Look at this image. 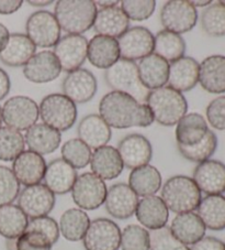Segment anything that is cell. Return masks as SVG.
Wrapping results in <instances>:
<instances>
[{"mask_svg": "<svg viewBox=\"0 0 225 250\" xmlns=\"http://www.w3.org/2000/svg\"><path fill=\"white\" fill-rule=\"evenodd\" d=\"M206 120L216 130H225V96L213 99L206 107Z\"/></svg>", "mask_w": 225, "mask_h": 250, "instance_id": "cell-49", "label": "cell"}, {"mask_svg": "<svg viewBox=\"0 0 225 250\" xmlns=\"http://www.w3.org/2000/svg\"><path fill=\"white\" fill-rule=\"evenodd\" d=\"M25 31L34 45L44 49L55 46L62 38V29L57 20L54 14L47 10L33 12L25 23Z\"/></svg>", "mask_w": 225, "mask_h": 250, "instance_id": "cell-9", "label": "cell"}, {"mask_svg": "<svg viewBox=\"0 0 225 250\" xmlns=\"http://www.w3.org/2000/svg\"><path fill=\"white\" fill-rule=\"evenodd\" d=\"M206 228L213 231L225 229V197L223 195H206L197 208Z\"/></svg>", "mask_w": 225, "mask_h": 250, "instance_id": "cell-35", "label": "cell"}, {"mask_svg": "<svg viewBox=\"0 0 225 250\" xmlns=\"http://www.w3.org/2000/svg\"><path fill=\"white\" fill-rule=\"evenodd\" d=\"M53 0H29L28 3L31 5L32 7H37V8H43V7H47L53 3Z\"/></svg>", "mask_w": 225, "mask_h": 250, "instance_id": "cell-55", "label": "cell"}, {"mask_svg": "<svg viewBox=\"0 0 225 250\" xmlns=\"http://www.w3.org/2000/svg\"><path fill=\"white\" fill-rule=\"evenodd\" d=\"M90 225V218L85 210L69 208L62 214L59 219V231L68 241H80Z\"/></svg>", "mask_w": 225, "mask_h": 250, "instance_id": "cell-37", "label": "cell"}, {"mask_svg": "<svg viewBox=\"0 0 225 250\" xmlns=\"http://www.w3.org/2000/svg\"><path fill=\"white\" fill-rule=\"evenodd\" d=\"M53 244L42 232L25 230L16 241V250H52Z\"/></svg>", "mask_w": 225, "mask_h": 250, "instance_id": "cell-47", "label": "cell"}, {"mask_svg": "<svg viewBox=\"0 0 225 250\" xmlns=\"http://www.w3.org/2000/svg\"><path fill=\"white\" fill-rule=\"evenodd\" d=\"M22 5V0H0V15L8 16L15 14Z\"/></svg>", "mask_w": 225, "mask_h": 250, "instance_id": "cell-51", "label": "cell"}, {"mask_svg": "<svg viewBox=\"0 0 225 250\" xmlns=\"http://www.w3.org/2000/svg\"><path fill=\"white\" fill-rule=\"evenodd\" d=\"M27 230H33L42 232L47 238L51 240V243L55 245L57 243L60 236L58 223L54 218L50 216H43L38 218H32L29 221Z\"/></svg>", "mask_w": 225, "mask_h": 250, "instance_id": "cell-48", "label": "cell"}, {"mask_svg": "<svg viewBox=\"0 0 225 250\" xmlns=\"http://www.w3.org/2000/svg\"><path fill=\"white\" fill-rule=\"evenodd\" d=\"M190 2H191L196 8L197 7H207L212 3L211 0H206V1H202V0H191Z\"/></svg>", "mask_w": 225, "mask_h": 250, "instance_id": "cell-56", "label": "cell"}, {"mask_svg": "<svg viewBox=\"0 0 225 250\" xmlns=\"http://www.w3.org/2000/svg\"><path fill=\"white\" fill-rule=\"evenodd\" d=\"M221 3H222V5L225 7V0H221V1H220Z\"/></svg>", "mask_w": 225, "mask_h": 250, "instance_id": "cell-58", "label": "cell"}, {"mask_svg": "<svg viewBox=\"0 0 225 250\" xmlns=\"http://www.w3.org/2000/svg\"><path fill=\"white\" fill-rule=\"evenodd\" d=\"M2 122L7 127L18 131H27L37 124L38 116V106L32 98L28 96H14L3 104Z\"/></svg>", "mask_w": 225, "mask_h": 250, "instance_id": "cell-10", "label": "cell"}, {"mask_svg": "<svg viewBox=\"0 0 225 250\" xmlns=\"http://www.w3.org/2000/svg\"><path fill=\"white\" fill-rule=\"evenodd\" d=\"M150 250H190L171 234L169 227L150 232Z\"/></svg>", "mask_w": 225, "mask_h": 250, "instance_id": "cell-46", "label": "cell"}, {"mask_svg": "<svg viewBox=\"0 0 225 250\" xmlns=\"http://www.w3.org/2000/svg\"><path fill=\"white\" fill-rule=\"evenodd\" d=\"M190 250H225V244L216 237L205 236L193 244Z\"/></svg>", "mask_w": 225, "mask_h": 250, "instance_id": "cell-50", "label": "cell"}, {"mask_svg": "<svg viewBox=\"0 0 225 250\" xmlns=\"http://www.w3.org/2000/svg\"><path fill=\"white\" fill-rule=\"evenodd\" d=\"M145 104L150 107L155 122L165 127L175 126L188 111L184 94L169 86L150 90Z\"/></svg>", "mask_w": 225, "mask_h": 250, "instance_id": "cell-2", "label": "cell"}, {"mask_svg": "<svg viewBox=\"0 0 225 250\" xmlns=\"http://www.w3.org/2000/svg\"><path fill=\"white\" fill-rule=\"evenodd\" d=\"M71 192L74 203L86 212L97 209L105 204L108 188L102 179L93 172H86L78 175Z\"/></svg>", "mask_w": 225, "mask_h": 250, "instance_id": "cell-7", "label": "cell"}, {"mask_svg": "<svg viewBox=\"0 0 225 250\" xmlns=\"http://www.w3.org/2000/svg\"><path fill=\"white\" fill-rule=\"evenodd\" d=\"M77 135L84 144L87 145L90 149L96 150L107 146L110 141L112 131L100 115L90 114L80 120L77 127Z\"/></svg>", "mask_w": 225, "mask_h": 250, "instance_id": "cell-28", "label": "cell"}, {"mask_svg": "<svg viewBox=\"0 0 225 250\" xmlns=\"http://www.w3.org/2000/svg\"><path fill=\"white\" fill-rule=\"evenodd\" d=\"M25 140L20 131L0 127V161L10 162L24 151Z\"/></svg>", "mask_w": 225, "mask_h": 250, "instance_id": "cell-40", "label": "cell"}, {"mask_svg": "<svg viewBox=\"0 0 225 250\" xmlns=\"http://www.w3.org/2000/svg\"><path fill=\"white\" fill-rule=\"evenodd\" d=\"M135 216L143 227L154 231L167 226L169 209L161 196L150 195L138 201Z\"/></svg>", "mask_w": 225, "mask_h": 250, "instance_id": "cell-21", "label": "cell"}, {"mask_svg": "<svg viewBox=\"0 0 225 250\" xmlns=\"http://www.w3.org/2000/svg\"><path fill=\"white\" fill-rule=\"evenodd\" d=\"M138 77L146 89L154 90L168 83L169 63L155 53L142 59L137 65Z\"/></svg>", "mask_w": 225, "mask_h": 250, "instance_id": "cell-26", "label": "cell"}, {"mask_svg": "<svg viewBox=\"0 0 225 250\" xmlns=\"http://www.w3.org/2000/svg\"><path fill=\"white\" fill-rule=\"evenodd\" d=\"M99 115L110 128H146L155 122L150 107L121 92L107 93L99 103Z\"/></svg>", "mask_w": 225, "mask_h": 250, "instance_id": "cell-1", "label": "cell"}, {"mask_svg": "<svg viewBox=\"0 0 225 250\" xmlns=\"http://www.w3.org/2000/svg\"><path fill=\"white\" fill-rule=\"evenodd\" d=\"M37 53V46L23 33L10 34L6 46L0 52V61L10 67L24 66Z\"/></svg>", "mask_w": 225, "mask_h": 250, "instance_id": "cell-25", "label": "cell"}, {"mask_svg": "<svg viewBox=\"0 0 225 250\" xmlns=\"http://www.w3.org/2000/svg\"><path fill=\"white\" fill-rule=\"evenodd\" d=\"M121 250H150V232L135 224L121 231Z\"/></svg>", "mask_w": 225, "mask_h": 250, "instance_id": "cell-43", "label": "cell"}, {"mask_svg": "<svg viewBox=\"0 0 225 250\" xmlns=\"http://www.w3.org/2000/svg\"><path fill=\"white\" fill-rule=\"evenodd\" d=\"M46 162L40 154L27 150L12 161V172L20 184L24 187L40 184L44 179Z\"/></svg>", "mask_w": 225, "mask_h": 250, "instance_id": "cell-20", "label": "cell"}, {"mask_svg": "<svg viewBox=\"0 0 225 250\" xmlns=\"http://www.w3.org/2000/svg\"><path fill=\"white\" fill-rule=\"evenodd\" d=\"M94 3H96L97 7H100V9H102V8L115 7L120 2L116 1V0H97V1H94Z\"/></svg>", "mask_w": 225, "mask_h": 250, "instance_id": "cell-54", "label": "cell"}, {"mask_svg": "<svg viewBox=\"0 0 225 250\" xmlns=\"http://www.w3.org/2000/svg\"><path fill=\"white\" fill-rule=\"evenodd\" d=\"M24 140L30 151L43 157L45 154L55 152L59 148L62 135L59 131L46 126L45 124H36L28 129Z\"/></svg>", "mask_w": 225, "mask_h": 250, "instance_id": "cell-30", "label": "cell"}, {"mask_svg": "<svg viewBox=\"0 0 225 250\" xmlns=\"http://www.w3.org/2000/svg\"><path fill=\"white\" fill-rule=\"evenodd\" d=\"M77 178V170L63 159H55L46 166L44 185L56 195H64L72 191Z\"/></svg>", "mask_w": 225, "mask_h": 250, "instance_id": "cell-23", "label": "cell"}, {"mask_svg": "<svg viewBox=\"0 0 225 250\" xmlns=\"http://www.w3.org/2000/svg\"><path fill=\"white\" fill-rule=\"evenodd\" d=\"M209 131L207 123L202 115L190 113L181 118L176 127L177 146H193L200 142Z\"/></svg>", "mask_w": 225, "mask_h": 250, "instance_id": "cell-33", "label": "cell"}, {"mask_svg": "<svg viewBox=\"0 0 225 250\" xmlns=\"http://www.w3.org/2000/svg\"><path fill=\"white\" fill-rule=\"evenodd\" d=\"M200 64L196 59L184 57L169 64L168 85L179 93L189 92L199 83Z\"/></svg>", "mask_w": 225, "mask_h": 250, "instance_id": "cell-24", "label": "cell"}, {"mask_svg": "<svg viewBox=\"0 0 225 250\" xmlns=\"http://www.w3.org/2000/svg\"><path fill=\"white\" fill-rule=\"evenodd\" d=\"M224 194H225V192H224ZM224 197H225V195H224Z\"/></svg>", "mask_w": 225, "mask_h": 250, "instance_id": "cell-59", "label": "cell"}, {"mask_svg": "<svg viewBox=\"0 0 225 250\" xmlns=\"http://www.w3.org/2000/svg\"><path fill=\"white\" fill-rule=\"evenodd\" d=\"M162 184L161 172L157 167L150 165L136 167L129 175V187L135 192L137 196L155 195L162 188Z\"/></svg>", "mask_w": 225, "mask_h": 250, "instance_id": "cell-34", "label": "cell"}, {"mask_svg": "<svg viewBox=\"0 0 225 250\" xmlns=\"http://www.w3.org/2000/svg\"><path fill=\"white\" fill-rule=\"evenodd\" d=\"M116 150L124 167L131 170L150 165L153 157V146L150 140L140 133L125 136L118 144Z\"/></svg>", "mask_w": 225, "mask_h": 250, "instance_id": "cell-15", "label": "cell"}, {"mask_svg": "<svg viewBox=\"0 0 225 250\" xmlns=\"http://www.w3.org/2000/svg\"><path fill=\"white\" fill-rule=\"evenodd\" d=\"M87 59L99 70H108L120 60L118 40L97 34L88 41Z\"/></svg>", "mask_w": 225, "mask_h": 250, "instance_id": "cell-22", "label": "cell"}, {"mask_svg": "<svg viewBox=\"0 0 225 250\" xmlns=\"http://www.w3.org/2000/svg\"><path fill=\"white\" fill-rule=\"evenodd\" d=\"M97 11L92 0H59L55 3L54 16L65 32L81 36L94 27Z\"/></svg>", "mask_w": 225, "mask_h": 250, "instance_id": "cell-3", "label": "cell"}, {"mask_svg": "<svg viewBox=\"0 0 225 250\" xmlns=\"http://www.w3.org/2000/svg\"><path fill=\"white\" fill-rule=\"evenodd\" d=\"M120 58L135 62L154 52L155 36L145 27H132L118 39Z\"/></svg>", "mask_w": 225, "mask_h": 250, "instance_id": "cell-12", "label": "cell"}, {"mask_svg": "<svg viewBox=\"0 0 225 250\" xmlns=\"http://www.w3.org/2000/svg\"><path fill=\"white\" fill-rule=\"evenodd\" d=\"M20 191V183L12 170L0 166V206L14 203Z\"/></svg>", "mask_w": 225, "mask_h": 250, "instance_id": "cell-44", "label": "cell"}, {"mask_svg": "<svg viewBox=\"0 0 225 250\" xmlns=\"http://www.w3.org/2000/svg\"><path fill=\"white\" fill-rule=\"evenodd\" d=\"M29 218L18 205L0 206V236L17 239L27 230Z\"/></svg>", "mask_w": 225, "mask_h": 250, "instance_id": "cell-36", "label": "cell"}, {"mask_svg": "<svg viewBox=\"0 0 225 250\" xmlns=\"http://www.w3.org/2000/svg\"><path fill=\"white\" fill-rule=\"evenodd\" d=\"M18 206L28 218L47 216L55 206V194L52 193L44 184L25 187L18 195Z\"/></svg>", "mask_w": 225, "mask_h": 250, "instance_id": "cell-14", "label": "cell"}, {"mask_svg": "<svg viewBox=\"0 0 225 250\" xmlns=\"http://www.w3.org/2000/svg\"><path fill=\"white\" fill-rule=\"evenodd\" d=\"M62 73L58 60L51 51H41L25 64L23 75L36 84H45L55 81Z\"/></svg>", "mask_w": 225, "mask_h": 250, "instance_id": "cell-19", "label": "cell"}, {"mask_svg": "<svg viewBox=\"0 0 225 250\" xmlns=\"http://www.w3.org/2000/svg\"><path fill=\"white\" fill-rule=\"evenodd\" d=\"M60 154L64 161L71 165L74 169H84L90 163L92 159V149L84 144L78 138L69 139L63 145Z\"/></svg>", "mask_w": 225, "mask_h": 250, "instance_id": "cell-42", "label": "cell"}, {"mask_svg": "<svg viewBox=\"0 0 225 250\" xmlns=\"http://www.w3.org/2000/svg\"><path fill=\"white\" fill-rule=\"evenodd\" d=\"M89 165L93 173L103 181L119 178L124 169L118 150L112 146H103L94 150Z\"/></svg>", "mask_w": 225, "mask_h": 250, "instance_id": "cell-27", "label": "cell"}, {"mask_svg": "<svg viewBox=\"0 0 225 250\" xmlns=\"http://www.w3.org/2000/svg\"><path fill=\"white\" fill-rule=\"evenodd\" d=\"M94 29L100 36L119 39L130 29V20L119 6L102 8L97 11Z\"/></svg>", "mask_w": 225, "mask_h": 250, "instance_id": "cell-31", "label": "cell"}, {"mask_svg": "<svg viewBox=\"0 0 225 250\" xmlns=\"http://www.w3.org/2000/svg\"><path fill=\"white\" fill-rule=\"evenodd\" d=\"M198 11L188 0H169L161 10V23L164 30L184 34L196 27Z\"/></svg>", "mask_w": 225, "mask_h": 250, "instance_id": "cell-8", "label": "cell"}, {"mask_svg": "<svg viewBox=\"0 0 225 250\" xmlns=\"http://www.w3.org/2000/svg\"><path fill=\"white\" fill-rule=\"evenodd\" d=\"M38 116L43 124L57 131H67L76 124L78 111L75 103L64 94H50L42 99Z\"/></svg>", "mask_w": 225, "mask_h": 250, "instance_id": "cell-5", "label": "cell"}, {"mask_svg": "<svg viewBox=\"0 0 225 250\" xmlns=\"http://www.w3.org/2000/svg\"><path fill=\"white\" fill-rule=\"evenodd\" d=\"M11 82L8 73L0 67V101H2L10 92Z\"/></svg>", "mask_w": 225, "mask_h": 250, "instance_id": "cell-52", "label": "cell"}, {"mask_svg": "<svg viewBox=\"0 0 225 250\" xmlns=\"http://www.w3.org/2000/svg\"><path fill=\"white\" fill-rule=\"evenodd\" d=\"M199 83L210 94L225 93V57L211 55L199 67Z\"/></svg>", "mask_w": 225, "mask_h": 250, "instance_id": "cell-29", "label": "cell"}, {"mask_svg": "<svg viewBox=\"0 0 225 250\" xmlns=\"http://www.w3.org/2000/svg\"><path fill=\"white\" fill-rule=\"evenodd\" d=\"M218 137L211 129H209L206 137L199 144L187 146H177V148H178V151L185 159L191 162L201 163L210 160V158L213 156L216 149H218Z\"/></svg>", "mask_w": 225, "mask_h": 250, "instance_id": "cell-39", "label": "cell"}, {"mask_svg": "<svg viewBox=\"0 0 225 250\" xmlns=\"http://www.w3.org/2000/svg\"><path fill=\"white\" fill-rule=\"evenodd\" d=\"M186 49H187L186 41L180 34L161 30L155 36L154 53L169 64L184 58Z\"/></svg>", "mask_w": 225, "mask_h": 250, "instance_id": "cell-38", "label": "cell"}, {"mask_svg": "<svg viewBox=\"0 0 225 250\" xmlns=\"http://www.w3.org/2000/svg\"><path fill=\"white\" fill-rule=\"evenodd\" d=\"M162 200L167 208L175 214L193 212L202 200V193L192 178L175 175L162 187Z\"/></svg>", "mask_w": 225, "mask_h": 250, "instance_id": "cell-4", "label": "cell"}, {"mask_svg": "<svg viewBox=\"0 0 225 250\" xmlns=\"http://www.w3.org/2000/svg\"><path fill=\"white\" fill-rule=\"evenodd\" d=\"M121 9L124 11L129 20L144 21L150 19L156 9V1L154 0H124L121 1Z\"/></svg>", "mask_w": 225, "mask_h": 250, "instance_id": "cell-45", "label": "cell"}, {"mask_svg": "<svg viewBox=\"0 0 225 250\" xmlns=\"http://www.w3.org/2000/svg\"><path fill=\"white\" fill-rule=\"evenodd\" d=\"M201 27L207 36L221 38L225 36V7L220 1L212 2L201 14Z\"/></svg>", "mask_w": 225, "mask_h": 250, "instance_id": "cell-41", "label": "cell"}, {"mask_svg": "<svg viewBox=\"0 0 225 250\" xmlns=\"http://www.w3.org/2000/svg\"><path fill=\"white\" fill-rule=\"evenodd\" d=\"M138 196L125 183H116L108 188L105 206L108 214L116 219H128L135 214Z\"/></svg>", "mask_w": 225, "mask_h": 250, "instance_id": "cell-17", "label": "cell"}, {"mask_svg": "<svg viewBox=\"0 0 225 250\" xmlns=\"http://www.w3.org/2000/svg\"><path fill=\"white\" fill-rule=\"evenodd\" d=\"M53 53L58 60L62 71L71 73L78 70L87 60V38L79 34H66L54 46Z\"/></svg>", "mask_w": 225, "mask_h": 250, "instance_id": "cell-13", "label": "cell"}, {"mask_svg": "<svg viewBox=\"0 0 225 250\" xmlns=\"http://www.w3.org/2000/svg\"><path fill=\"white\" fill-rule=\"evenodd\" d=\"M9 37H10L9 30L7 29L6 25L0 23V52H1V51L3 50V47L6 46Z\"/></svg>", "mask_w": 225, "mask_h": 250, "instance_id": "cell-53", "label": "cell"}, {"mask_svg": "<svg viewBox=\"0 0 225 250\" xmlns=\"http://www.w3.org/2000/svg\"><path fill=\"white\" fill-rule=\"evenodd\" d=\"M63 94L75 104H86L96 96L98 83L92 72L86 68L68 73L62 83Z\"/></svg>", "mask_w": 225, "mask_h": 250, "instance_id": "cell-16", "label": "cell"}, {"mask_svg": "<svg viewBox=\"0 0 225 250\" xmlns=\"http://www.w3.org/2000/svg\"><path fill=\"white\" fill-rule=\"evenodd\" d=\"M105 81L108 87L114 92L125 93L145 104L150 90L142 85L135 62L120 59L110 68L106 70Z\"/></svg>", "mask_w": 225, "mask_h": 250, "instance_id": "cell-6", "label": "cell"}, {"mask_svg": "<svg viewBox=\"0 0 225 250\" xmlns=\"http://www.w3.org/2000/svg\"><path fill=\"white\" fill-rule=\"evenodd\" d=\"M85 250H119L121 229L118 224L109 218H96L90 222L83 238Z\"/></svg>", "mask_w": 225, "mask_h": 250, "instance_id": "cell-11", "label": "cell"}, {"mask_svg": "<svg viewBox=\"0 0 225 250\" xmlns=\"http://www.w3.org/2000/svg\"><path fill=\"white\" fill-rule=\"evenodd\" d=\"M2 124V111H1V107H0V127H1Z\"/></svg>", "mask_w": 225, "mask_h": 250, "instance_id": "cell-57", "label": "cell"}, {"mask_svg": "<svg viewBox=\"0 0 225 250\" xmlns=\"http://www.w3.org/2000/svg\"><path fill=\"white\" fill-rule=\"evenodd\" d=\"M169 229L181 243L186 246H192L205 237L206 228L198 214L190 212L177 214L172 219Z\"/></svg>", "mask_w": 225, "mask_h": 250, "instance_id": "cell-32", "label": "cell"}, {"mask_svg": "<svg viewBox=\"0 0 225 250\" xmlns=\"http://www.w3.org/2000/svg\"><path fill=\"white\" fill-rule=\"evenodd\" d=\"M192 180L206 195H222L225 192V165L218 160L199 163L193 170Z\"/></svg>", "mask_w": 225, "mask_h": 250, "instance_id": "cell-18", "label": "cell"}]
</instances>
